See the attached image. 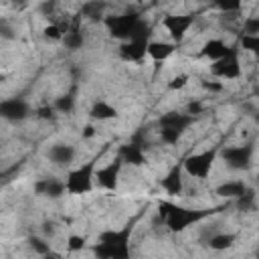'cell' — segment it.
Segmentation results:
<instances>
[{
  "instance_id": "6da1fadb",
  "label": "cell",
  "mask_w": 259,
  "mask_h": 259,
  "mask_svg": "<svg viewBox=\"0 0 259 259\" xmlns=\"http://www.w3.org/2000/svg\"><path fill=\"white\" fill-rule=\"evenodd\" d=\"M158 206H160V217L166 221V225H168V229L172 233H180L186 227H190L192 223L208 219V217H212V214H217V212L227 208L225 204H221V206H214V208H198V210H194V208L176 206V204H172L168 200H160Z\"/></svg>"
},
{
  "instance_id": "7a4b0ae2",
  "label": "cell",
  "mask_w": 259,
  "mask_h": 259,
  "mask_svg": "<svg viewBox=\"0 0 259 259\" xmlns=\"http://www.w3.org/2000/svg\"><path fill=\"white\" fill-rule=\"evenodd\" d=\"M136 221L125 223L117 231H105L99 237V243L93 245L97 259H130V237Z\"/></svg>"
},
{
  "instance_id": "3957f363",
  "label": "cell",
  "mask_w": 259,
  "mask_h": 259,
  "mask_svg": "<svg viewBox=\"0 0 259 259\" xmlns=\"http://www.w3.org/2000/svg\"><path fill=\"white\" fill-rule=\"evenodd\" d=\"M95 158L89 160L87 164L79 166L77 170L69 172L67 176V192L69 194H83V192H89L93 188V172H95Z\"/></svg>"
},
{
  "instance_id": "277c9868",
  "label": "cell",
  "mask_w": 259,
  "mask_h": 259,
  "mask_svg": "<svg viewBox=\"0 0 259 259\" xmlns=\"http://www.w3.org/2000/svg\"><path fill=\"white\" fill-rule=\"evenodd\" d=\"M214 158H217V148H210V150H206V152L188 156V158L182 162V166H184V170H186L190 176H194V178H206L208 172H210V168H212Z\"/></svg>"
},
{
  "instance_id": "5b68a950",
  "label": "cell",
  "mask_w": 259,
  "mask_h": 259,
  "mask_svg": "<svg viewBox=\"0 0 259 259\" xmlns=\"http://www.w3.org/2000/svg\"><path fill=\"white\" fill-rule=\"evenodd\" d=\"M140 20V16L136 12H125L121 16H105V26L109 30L111 36L115 38H125L130 40V34H132V28L136 26V22Z\"/></svg>"
},
{
  "instance_id": "8992f818",
  "label": "cell",
  "mask_w": 259,
  "mask_h": 259,
  "mask_svg": "<svg viewBox=\"0 0 259 259\" xmlns=\"http://www.w3.org/2000/svg\"><path fill=\"white\" fill-rule=\"evenodd\" d=\"M251 154H253V146L245 144V146L225 148L221 156H223V160L227 162L229 168H233V170H247L251 166Z\"/></svg>"
},
{
  "instance_id": "52a82bcc",
  "label": "cell",
  "mask_w": 259,
  "mask_h": 259,
  "mask_svg": "<svg viewBox=\"0 0 259 259\" xmlns=\"http://www.w3.org/2000/svg\"><path fill=\"white\" fill-rule=\"evenodd\" d=\"M28 113H30V109H28L26 101L20 99V97L4 99V101L0 103V115H2L4 119H8V121H20V119L28 117Z\"/></svg>"
},
{
  "instance_id": "ba28073f",
  "label": "cell",
  "mask_w": 259,
  "mask_h": 259,
  "mask_svg": "<svg viewBox=\"0 0 259 259\" xmlns=\"http://www.w3.org/2000/svg\"><path fill=\"white\" fill-rule=\"evenodd\" d=\"M212 75L217 77H225V79H235L239 77L241 73V67H239V57H237V49H233V53L221 61H214L212 67H210Z\"/></svg>"
},
{
  "instance_id": "9c48e42d",
  "label": "cell",
  "mask_w": 259,
  "mask_h": 259,
  "mask_svg": "<svg viewBox=\"0 0 259 259\" xmlns=\"http://www.w3.org/2000/svg\"><path fill=\"white\" fill-rule=\"evenodd\" d=\"M194 22V16L192 14H184V16H176V14H170V16H166L164 18V26L168 28V32L172 34V38L176 40V42H180L182 38H184V34H186V30L190 28V24Z\"/></svg>"
},
{
  "instance_id": "30bf717a",
  "label": "cell",
  "mask_w": 259,
  "mask_h": 259,
  "mask_svg": "<svg viewBox=\"0 0 259 259\" xmlns=\"http://www.w3.org/2000/svg\"><path fill=\"white\" fill-rule=\"evenodd\" d=\"M192 115L190 113H178V111H168L164 113L158 123H160V130H174L178 134H182L190 123H192Z\"/></svg>"
},
{
  "instance_id": "8fae6325",
  "label": "cell",
  "mask_w": 259,
  "mask_h": 259,
  "mask_svg": "<svg viewBox=\"0 0 259 259\" xmlns=\"http://www.w3.org/2000/svg\"><path fill=\"white\" fill-rule=\"evenodd\" d=\"M119 170H121V158L117 156L111 164H107L105 168L97 170V182H99V186H103V188H107V190H115V188H117Z\"/></svg>"
},
{
  "instance_id": "7c38bea8",
  "label": "cell",
  "mask_w": 259,
  "mask_h": 259,
  "mask_svg": "<svg viewBox=\"0 0 259 259\" xmlns=\"http://www.w3.org/2000/svg\"><path fill=\"white\" fill-rule=\"evenodd\" d=\"M182 170L184 166L182 164H176L170 168V172L166 174V178H162V188L172 194V196H178L182 194Z\"/></svg>"
},
{
  "instance_id": "4fadbf2b",
  "label": "cell",
  "mask_w": 259,
  "mask_h": 259,
  "mask_svg": "<svg viewBox=\"0 0 259 259\" xmlns=\"http://www.w3.org/2000/svg\"><path fill=\"white\" fill-rule=\"evenodd\" d=\"M34 190H36L38 194L49 196V198H59V196L65 194L67 184L61 182V180H57V178H45V180H38V182L34 184Z\"/></svg>"
},
{
  "instance_id": "5bb4252c",
  "label": "cell",
  "mask_w": 259,
  "mask_h": 259,
  "mask_svg": "<svg viewBox=\"0 0 259 259\" xmlns=\"http://www.w3.org/2000/svg\"><path fill=\"white\" fill-rule=\"evenodd\" d=\"M231 53H233V47H227V45H225L223 40H219V38L206 40L204 47H202V51H200L202 57H208V59H212V61H221V59L229 57Z\"/></svg>"
},
{
  "instance_id": "9a60e30c",
  "label": "cell",
  "mask_w": 259,
  "mask_h": 259,
  "mask_svg": "<svg viewBox=\"0 0 259 259\" xmlns=\"http://www.w3.org/2000/svg\"><path fill=\"white\" fill-rule=\"evenodd\" d=\"M148 45L150 42H140V40H127L119 47V55L125 61H140L146 53H148Z\"/></svg>"
},
{
  "instance_id": "2e32d148",
  "label": "cell",
  "mask_w": 259,
  "mask_h": 259,
  "mask_svg": "<svg viewBox=\"0 0 259 259\" xmlns=\"http://www.w3.org/2000/svg\"><path fill=\"white\" fill-rule=\"evenodd\" d=\"M119 158H121V162H127V164H132V166H142V164L146 162L144 152H142V146H138V144H134V142L123 144V146L119 148Z\"/></svg>"
},
{
  "instance_id": "e0dca14e",
  "label": "cell",
  "mask_w": 259,
  "mask_h": 259,
  "mask_svg": "<svg viewBox=\"0 0 259 259\" xmlns=\"http://www.w3.org/2000/svg\"><path fill=\"white\" fill-rule=\"evenodd\" d=\"M49 158H51V162H55L57 166H67V164L73 162L75 150H73L71 146H67V144H57V146H53V148L49 150Z\"/></svg>"
},
{
  "instance_id": "ac0fdd59",
  "label": "cell",
  "mask_w": 259,
  "mask_h": 259,
  "mask_svg": "<svg viewBox=\"0 0 259 259\" xmlns=\"http://www.w3.org/2000/svg\"><path fill=\"white\" fill-rule=\"evenodd\" d=\"M63 42H65V47H67V49H71V51H77V49H81V47H83V34H81L79 18H75V20L71 22L69 30H67V32H65V36H63Z\"/></svg>"
},
{
  "instance_id": "d6986e66",
  "label": "cell",
  "mask_w": 259,
  "mask_h": 259,
  "mask_svg": "<svg viewBox=\"0 0 259 259\" xmlns=\"http://www.w3.org/2000/svg\"><path fill=\"white\" fill-rule=\"evenodd\" d=\"M174 49L176 47L172 42H150L148 45V55L154 61H164V59H168L174 53Z\"/></svg>"
},
{
  "instance_id": "ffe728a7",
  "label": "cell",
  "mask_w": 259,
  "mask_h": 259,
  "mask_svg": "<svg viewBox=\"0 0 259 259\" xmlns=\"http://www.w3.org/2000/svg\"><path fill=\"white\" fill-rule=\"evenodd\" d=\"M247 192V186L243 184V182H225V184H221L219 188H217V194L219 196H227V198H239V196H243Z\"/></svg>"
},
{
  "instance_id": "44dd1931",
  "label": "cell",
  "mask_w": 259,
  "mask_h": 259,
  "mask_svg": "<svg viewBox=\"0 0 259 259\" xmlns=\"http://www.w3.org/2000/svg\"><path fill=\"white\" fill-rule=\"evenodd\" d=\"M235 233H217V235H212L206 243H208V247L210 249H214V251H223V249H229L233 243H235Z\"/></svg>"
},
{
  "instance_id": "7402d4cb",
  "label": "cell",
  "mask_w": 259,
  "mask_h": 259,
  "mask_svg": "<svg viewBox=\"0 0 259 259\" xmlns=\"http://www.w3.org/2000/svg\"><path fill=\"white\" fill-rule=\"evenodd\" d=\"M89 115H91V119H111V117H117V111H115V107H111L109 103L97 101V103L91 107Z\"/></svg>"
},
{
  "instance_id": "603a6c76",
  "label": "cell",
  "mask_w": 259,
  "mask_h": 259,
  "mask_svg": "<svg viewBox=\"0 0 259 259\" xmlns=\"http://www.w3.org/2000/svg\"><path fill=\"white\" fill-rule=\"evenodd\" d=\"M150 34H152V26L146 22V20H138L136 26L132 28V34H130V40H140V42H150Z\"/></svg>"
},
{
  "instance_id": "cb8c5ba5",
  "label": "cell",
  "mask_w": 259,
  "mask_h": 259,
  "mask_svg": "<svg viewBox=\"0 0 259 259\" xmlns=\"http://www.w3.org/2000/svg\"><path fill=\"white\" fill-rule=\"evenodd\" d=\"M103 10H105V4H103V2H85V4L81 6V14H83V16H89V18H93V20H99Z\"/></svg>"
},
{
  "instance_id": "d4e9b609",
  "label": "cell",
  "mask_w": 259,
  "mask_h": 259,
  "mask_svg": "<svg viewBox=\"0 0 259 259\" xmlns=\"http://www.w3.org/2000/svg\"><path fill=\"white\" fill-rule=\"evenodd\" d=\"M237 206H239V210H253L255 208V192L247 188V192L237 198Z\"/></svg>"
},
{
  "instance_id": "484cf974",
  "label": "cell",
  "mask_w": 259,
  "mask_h": 259,
  "mask_svg": "<svg viewBox=\"0 0 259 259\" xmlns=\"http://www.w3.org/2000/svg\"><path fill=\"white\" fill-rule=\"evenodd\" d=\"M73 105H75L73 95H63V97H59V99L55 101V109L61 111V113H69V111L73 109Z\"/></svg>"
},
{
  "instance_id": "4316f807",
  "label": "cell",
  "mask_w": 259,
  "mask_h": 259,
  "mask_svg": "<svg viewBox=\"0 0 259 259\" xmlns=\"http://www.w3.org/2000/svg\"><path fill=\"white\" fill-rule=\"evenodd\" d=\"M243 32L249 34V36H259V18H255V16L245 18V22H243Z\"/></svg>"
},
{
  "instance_id": "83f0119b",
  "label": "cell",
  "mask_w": 259,
  "mask_h": 259,
  "mask_svg": "<svg viewBox=\"0 0 259 259\" xmlns=\"http://www.w3.org/2000/svg\"><path fill=\"white\" fill-rule=\"evenodd\" d=\"M241 47L245 51L257 53L259 55V36H249V34H241Z\"/></svg>"
},
{
  "instance_id": "f1b7e54d",
  "label": "cell",
  "mask_w": 259,
  "mask_h": 259,
  "mask_svg": "<svg viewBox=\"0 0 259 259\" xmlns=\"http://www.w3.org/2000/svg\"><path fill=\"white\" fill-rule=\"evenodd\" d=\"M30 247H32L38 255H49V253H51L49 243H45V241H42V239H38V237H30Z\"/></svg>"
},
{
  "instance_id": "f546056e",
  "label": "cell",
  "mask_w": 259,
  "mask_h": 259,
  "mask_svg": "<svg viewBox=\"0 0 259 259\" xmlns=\"http://www.w3.org/2000/svg\"><path fill=\"white\" fill-rule=\"evenodd\" d=\"M85 247V237H79V235H71L69 241H67V249L69 251H81Z\"/></svg>"
},
{
  "instance_id": "4dcf8cb0",
  "label": "cell",
  "mask_w": 259,
  "mask_h": 259,
  "mask_svg": "<svg viewBox=\"0 0 259 259\" xmlns=\"http://www.w3.org/2000/svg\"><path fill=\"white\" fill-rule=\"evenodd\" d=\"M160 136H162V140H164L166 144H176L178 138H180V134L174 132V130H160Z\"/></svg>"
},
{
  "instance_id": "1f68e13d",
  "label": "cell",
  "mask_w": 259,
  "mask_h": 259,
  "mask_svg": "<svg viewBox=\"0 0 259 259\" xmlns=\"http://www.w3.org/2000/svg\"><path fill=\"white\" fill-rule=\"evenodd\" d=\"M45 36L47 38H63V32H61V28L57 26V24H49L47 28H45Z\"/></svg>"
},
{
  "instance_id": "d6a6232c",
  "label": "cell",
  "mask_w": 259,
  "mask_h": 259,
  "mask_svg": "<svg viewBox=\"0 0 259 259\" xmlns=\"http://www.w3.org/2000/svg\"><path fill=\"white\" fill-rule=\"evenodd\" d=\"M217 6L223 10V12H237L241 8L239 2H217Z\"/></svg>"
},
{
  "instance_id": "836d02e7",
  "label": "cell",
  "mask_w": 259,
  "mask_h": 259,
  "mask_svg": "<svg viewBox=\"0 0 259 259\" xmlns=\"http://www.w3.org/2000/svg\"><path fill=\"white\" fill-rule=\"evenodd\" d=\"M186 81H188V77H186V75H178V77H174V79L168 83V87H170V89H180V87H184V85H186Z\"/></svg>"
},
{
  "instance_id": "e575fe53",
  "label": "cell",
  "mask_w": 259,
  "mask_h": 259,
  "mask_svg": "<svg viewBox=\"0 0 259 259\" xmlns=\"http://www.w3.org/2000/svg\"><path fill=\"white\" fill-rule=\"evenodd\" d=\"M36 113H38V117H42V119H47V117L51 119V117H53V107H51V105H49V107H40Z\"/></svg>"
},
{
  "instance_id": "d590c367",
  "label": "cell",
  "mask_w": 259,
  "mask_h": 259,
  "mask_svg": "<svg viewBox=\"0 0 259 259\" xmlns=\"http://www.w3.org/2000/svg\"><path fill=\"white\" fill-rule=\"evenodd\" d=\"M202 87L208 89V91H221V83H208V81H202Z\"/></svg>"
},
{
  "instance_id": "8d00e7d4",
  "label": "cell",
  "mask_w": 259,
  "mask_h": 259,
  "mask_svg": "<svg viewBox=\"0 0 259 259\" xmlns=\"http://www.w3.org/2000/svg\"><path fill=\"white\" fill-rule=\"evenodd\" d=\"M202 111V107H200V103H190L188 105V113L194 117V113H200Z\"/></svg>"
},
{
  "instance_id": "74e56055",
  "label": "cell",
  "mask_w": 259,
  "mask_h": 259,
  "mask_svg": "<svg viewBox=\"0 0 259 259\" xmlns=\"http://www.w3.org/2000/svg\"><path fill=\"white\" fill-rule=\"evenodd\" d=\"M0 30H2V34H4L6 38H12V32H10V28L6 26V22H4V20L0 22Z\"/></svg>"
},
{
  "instance_id": "f35d334b",
  "label": "cell",
  "mask_w": 259,
  "mask_h": 259,
  "mask_svg": "<svg viewBox=\"0 0 259 259\" xmlns=\"http://www.w3.org/2000/svg\"><path fill=\"white\" fill-rule=\"evenodd\" d=\"M93 134H95V132H93V125H85V132H83V136H85V138H91Z\"/></svg>"
},
{
  "instance_id": "ab89813d",
  "label": "cell",
  "mask_w": 259,
  "mask_h": 259,
  "mask_svg": "<svg viewBox=\"0 0 259 259\" xmlns=\"http://www.w3.org/2000/svg\"><path fill=\"white\" fill-rule=\"evenodd\" d=\"M40 10H42L45 14H51V10H53V4H51V2H49V4H42V6H40Z\"/></svg>"
},
{
  "instance_id": "60d3db41",
  "label": "cell",
  "mask_w": 259,
  "mask_h": 259,
  "mask_svg": "<svg viewBox=\"0 0 259 259\" xmlns=\"http://www.w3.org/2000/svg\"><path fill=\"white\" fill-rule=\"evenodd\" d=\"M255 93H259V87H257V89H255Z\"/></svg>"
},
{
  "instance_id": "b9f144b4",
  "label": "cell",
  "mask_w": 259,
  "mask_h": 259,
  "mask_svg": "<svg viewBox=\"0 0 259 259\" xmlns=\"http://www.w3.org/2000/svg\"><path fill=\"white\" fill-rule=\"evenodd\" d=\"M257 259H259V251H257Z\"/></svg>"
},
{
  "instance_id": "7bdbcfd3",
  "label": "cell",
  "mask_w": 259,
  "mask_h": 259,
  "mask_svg": "<svg viewBox=\"0 0 259 259\" xmlns=\"http://www.w3.org/2000/svg\"><path fill=\"white\" fill-rule=\"evenodd\" d=\"M257 121H259V113H257Z\"/></svg>"
}]
</instances>
